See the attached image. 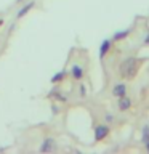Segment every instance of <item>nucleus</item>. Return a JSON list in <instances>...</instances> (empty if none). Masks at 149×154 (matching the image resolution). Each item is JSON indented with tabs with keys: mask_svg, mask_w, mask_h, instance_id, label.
Returning <instances> with one entry per match:
<instances>
[{
	"mask_svg": "<svg viewBox=\"0 0 149 154\" xmlns=\"http://www.w3.org/2000/svg\"><path fill=\"white\" fill-rule=\"evenodd\" d=\"M139 67H141V60H138V58L135 56H130V58H125L122 61V64H120V77L122 79H127V80H132L136 77Z\"/></svg>",
	"mask_w": 149,
	"mask_h": 154,
	"instance_id": "obj_1",
	"label": "nucleus"
},
{
	"mask_svg": "<svg viewBox=\"0 0 149 154\" xmlns=\"http://www.w3.org/2000/svg\"><path fill=\"white\" fill-rule=\"evenodd\" d=\"M109 133H111L109 125H106V124L96 125L95 127V141H103L104 138L109 137Z\"/></svg>",
	"mask_w": 149,
	"mask_h": 154,
	"instance_id": "obj_2",
	"label": "nucleus"
},
{
	"mask_svg": "<svg viewBox=\"0 0 149 154\" xmlns=\"http://www.w3.org/2000/svg\"><path fill=\"white\" fill-rule=\"evenodd\" d=\"M112 43H114L112 38H104V40L101 42V45H99V60H104V56L108 55V53L111 51V48H112Z\"/></svg>",
	"mask_w": 149,
	"mask_h": 154,
	"instance_id": "obj_3",
	"label": "nucleus"
},
{
	"mask_svg": "<svg viewBox=\"0 0 149 154\" xmlns=\"http://www.w3.org/2000/svg\"><path fill=\"white\" fill-rule=\"evenodd\" d=\"M56 149V143L53 138H45L40 144V148H38V151L40 152H53Z\"/></svg>",
	"mask_w": 149,
	"mask_h": 154,
	"instance_id": "obj_4",
	"label": "nucleus"
},
{
	"mask_svg": "<svg viewBox=\"0 0 149 154\" xmlns=\"http://www.w3.org/2000/svg\"><path fill=\"white\" fill-rule=\"evenodd\" d=\"M127 84H115L112 87V95L115 98H120V96H125L127 95Z\"/></svg>",
	"mask_w": 149,
	"mask_h": 154,
	"instance_id": "obj_5",
	"label": "nucleus"
},
{
	"mask_svg": "<svg viewBox=\"0 0 149 154\" xmlns=\"http://www.w3.org/2000/svg\"><path fill=\"white\" fill-rule=\"evenodd\" d=\"M117 106H119V109L120 111H128L130 108H132V100L128 98L127 95L125 96H120V98H117Z\"/></svg>",
	"mask_w": 149,
	"mask_h": 154,
	"instance_id": "obj_6",
	"label": "nucleus"
},
{
	"mask_svg": "<svg viewBox=\"0 0 149 154\" xmlns=\"http://www.w3.org/2000/svg\"><path fill=\"white\" fill-rule=\"evenodd\" d=\"M130 32H132V27H128V29H122V31H117L112 35V40L114 42H120V40H125L128 35H130Z\"/></svg>",
	"mask_w": 149,
	"mask_h": 154,
	"instance_id": "obj_7",
	"label": "nucleus"
},
{
	"mask_svg": "<svg viewBox=\"0 0 149 154\" xmlns=\"http://www.w3.org/2000/svg\"><path fill=\"white\" fill-rule=\"evenodd\" d=\"M71 75H72L74 80H82L84 79V69H82L79 64H74L72 69H71Z\"/></svg>",
	"mask_w": 149,
	"mask_h": 154,
	"instance_id": "obj_8",
	"label": "nucleus"
},
{
	"mask_svg": "<svg viewBox=\"0 0 149 154\" xmlns=\"http://www.w3.org/2000/svg\"><path fill=\"white\" fill-rule=\"evenodd\" d=\"M34 7V2H29L27 5H24V7L21 8V10H19V11H18V14H16V18H23L24 16V14H26L27 11H29V10H31Z\"/></svg>",
	"mask_w": 149,
	"mask_h": 154,
	"instance_id": "obj_9",
	"label": "nucleus"
},
{
	"mask_svg": "<svg viewBox=\"0 0 149 154\" xmlns=\"http://www.w3.org/2000/svg\"><path fill=\"white\" fill-rule=\"evenodd\" d=\"M64 75H66V71H61V72H58V74H55L51 77V84H58V82H61L62 79H64Z\"/></svg>",
	"mask_w": 149,
	"mask_h": 154,
	"instance_id": "obj_10",
	"label": "nucleus"
},
{
	"mask_svg": "<svg viewBox=\"0 0 149 154\" xmlns=\"http://www.w3.org/2000/svg\"><path fill=\"white\" fill-rule=\"evenodd\" d=\"M141 143L143 144L149 143V133H141Z\"/></svg>",
	"mask_w": 149,
	"mask_h": 154,
	"instance_id": "obj_11",
	"label": "nucleus"
},
{
	"mask_svg": "<svg viewBox=\"0 0 149 154\" xmlns=\"http://www.w3.org/2000/svg\"><path fill=\"white\" fill-rule=\"evenodd\" d=\"M141 133H149V124H146V125L141 128Z\"/></svg>",
	"mask_w": 149,
	"mask_h": 154,
	"instance_id": "obj_12",
	"label": "nucleus"
},
{
	"mask_svg": "<svg viewBox=\"0 0 149 154\" xmlns=\"http://www.w3.org/2000/svg\"><path fill=\"white\" fill-rule=\"evenodd\" d=\"M87 91H85V85H80V96H85Z\"/></svg>",
	"mask_w": 149,
	"mask_h": 154,
	"instance_id": "obj_13",
	"label": "nucleus"
},
{
	"mask_svg": "<svg viewBox=\"0 0 149 154\" xmlns=\"http://www.w3.org/2000/svg\"><path fill=\"white\" fill-rule=\"evenodd\" d=\"M143 43H144V45H149V32L146 34V35H144V40H143Z\"/></svg>",
	"mask_w": 149,
	"mask_h": 154,
	"instance_id": "obj_14",
	"label": "nucleus"
},
{
	"mask_svg": "<svg viewBox=\"0 0 149 154\" xmlns=\"http://www.w3.org/2000/svg\"><path fill=\"white\" fill-rule=\"evenodd\" d=\"M106 120H108V122H112V120H114V116H112V114H106Z\"/></svg>",
	"mask_w": 149,
	"mask_h": 154,
	"instance_id": "obj_15",
	"label": "nucleus"
},
{
	"mask_svg": "<svg viewBox=\"0 0 149 154\" xmlns=\"http://www.w3.org/2000/svg\"><path fill=\"white\" fill-rule=\"evenodd\" d=\"M144 148H146V151L149 152V143H146V144H144Z\"/></svg>",
	"mask_w": 149,
	"mask_h": 154,
	"instance_id": "obj_16",
	"label": "nucleus"
},
{
	"mask_svg": "<svg viewBox=\"0 0 149 154\" xmlns=\"http://www.w3.org/2000/svg\"><path fill=\"white\" fill-rule=\"evenodd\" d=\"M2 23H3V21H2V19H0V26H2Z\"/></svg>",
	"mask_w": 149,
	"mask_h": 154,
	"instance_id": "obj_17",
	"label": "nucleus"
},
{
	"mask_svg": "<svg viewBox=\"0 0 149 154\" xmlns=\"http://www.w3.org/2000/svg\"><path fill=\"white\" fill-rule=\"evenodd\" d=\"M16 2H23V0H16Z\"/></svg>",
	"mask_w": 149,
	"mask_h": 154,
	"instance_id": "obj_18",
	"label": "nucleus"
}]
</instances>
